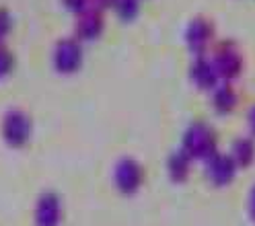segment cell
Masks as SVG:
<instances>
[{"label": "cell", "mask_w": 255, "mask_h": 226, "mask_svg": "<svg viewBox=\"0 0 255 226\" xmlns=\"http://www.w3.org/2000/svg\"><path fill=\"white\" fill-rule=\"evenodd\" d=\"M185 152L194 156H208L214 152V136L208 127L196 125L194 130H189L185 138Z\"/></svg>", "instance_id": "obj_1"}, {"label": "cell", "mask_w": 255, "mask_h": 226, "mask_svg": "<svg viewBox=\"0 0 255 226\" xmlns=\"http://www.w3.org/2000/svg\"><path fill=\"white\" fill-rule=\"evenodd\" d=\"M116 181H118L120 189L134 191V189L140 187L142 171H140V167L134 163V160H124V163H120V167L116 171Z\"/></svg>", "instance_id": "obj_2"}, {"label": "cell", "mask_w": 255, "mask_h": 226, "mask_svg": "<svg viewBox=\"0 0 255 226\" xmlns=\"http://www.w3.org/2000/svg\"><path fill=\"white\" fill-rule=\"evenodd\" d=\"M208 175L216 185H225L235 177V163L227 156H214L208 165Z\"/></svg>", "instance_id": "obj_3"}, {"label": "cell", "mask_w": 255, "mask_h": 226, "mask_svg": "<svg viewBox=\"0 0 255 226\" xmlns=\"http://www.w3.org/2000/svg\"><path fill=\"white\" fill-rule=\"evenodd\" d=\"M39 224L41 226H56L58 224V202L56 198H43L39 208Z\"/></svg>", "instance_id": "obj_4"}, {"label": "cell", "mask_w": 255, "mask_h": 226, "mask_svg": "<svg viewBox=\"0 0 255 226\" xmlns=\"http://www.w3.org/2000/svg\"><path fill=\"white\" fill-rule=\"evenodd\" d=\"M187 165H189V160H187V152H179V154H175L171 158V175H173V179H177V181H183L185 177H187Z\"/></svg>", "instance_id": "obj_5"}, {"label": "cell", "mask_w": 255, "mask_h": 226, "mask_svg": "<svg viewBox=\"0 0 255 226\" xmlns=\"http://www.w3.org/2000/svg\"><path fill=\"white\" fill-rule=\"evenodd\" d=\"M235 156H237V163L241 167H247L251 160H253V144L249 140L239 142L235 146Z\"/></svg>", "instance_id": "obj_6"}, {"label": "cell", "mask_w": 255, "mask_h": 226, "mask_svg": "<svg viewBox=\"0 0 255 226\" xmlns=\"http://www.w3.org/2000/svg\"><path fill=\"white\" fill-rule=\"evenodd\" d=\"M251 212L255 214V191H253V198H251Z\"/></svg>", "instance_id": "obj_7"}, {"label": "cell", "mask_w": 255, "mask_h": 226, "mask_svg": "<svg viewBox=\"0 0 255 226\" xmlns=\"http://www.w3.org/2000/svg\"><path fill=\"white\" fill-rule=\"evenodd\" d=\"M251 125H253V130H255V111H253V115H251Z\"/></svg>", "instance_id": "obj_8"}]
</instances>
